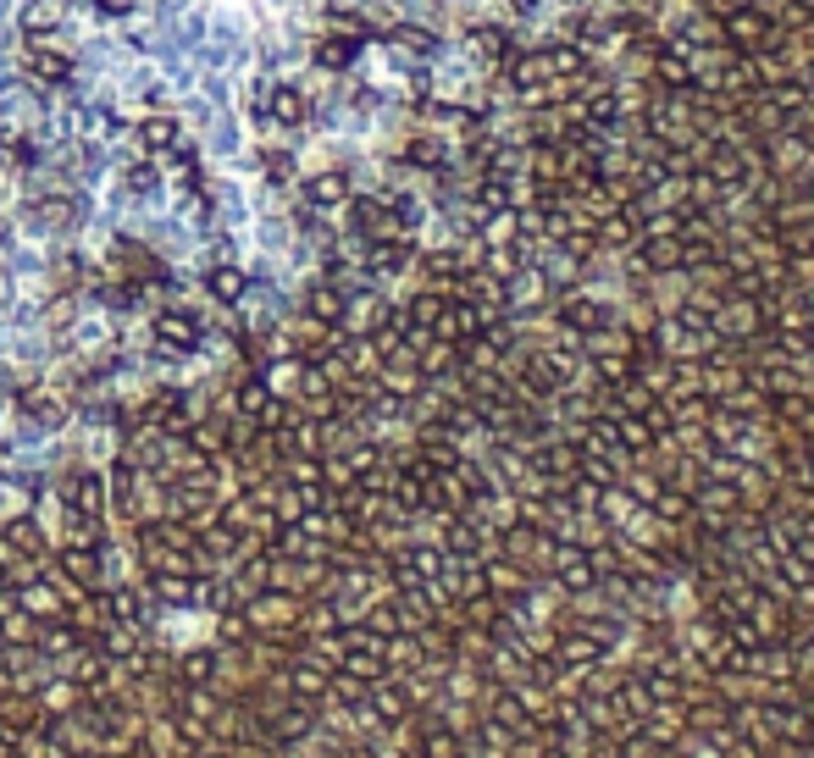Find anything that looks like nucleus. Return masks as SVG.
Returning a JSON list of instances; mask_svg holds the SVG:
<instances>
[{
	"instance_id": "nucleus-4",
	"label": "nucleus",
	"mask_w": 814,
	"mask_h": 758,
	"mask_svg": "<svg viewBox=\"0 0 814 758\" xmlns=\"http://www.w3.org/2000/svg\"><path fill=\"white\" fill-rule=\"evenodd\" d=\"M61 565H67L72 581H84V587H95V581H100V559L89 554V548H67V559H61Z\"/></svg>"
},
{
	"instance_id": "nucleus-1",
	"label": "nucleus",
	"mask_w": 814,
	"mask_h": 758,
	"mask_svg": "<svg viewBox=\"0 0 814 758\" xmlns=\"http://www.w3.org/2000/svg\"><path fill=\"white\" fill-rule=\"evenodd\" d=\"M34 698H39V709H45L50 720H61V714H72L78 703H84V687H78L72 676H56V681H39Z\"/></svg>"
},
{
	"instance_id": "nucleus-3",
	"label": "nucleus",
	"mask_w": 814,
	"mask_h": 758,
	"mask_svg": "<svg viewBox=\"0 0 814 758\" xmlns=\"http://www.w3.org/2000/svg\"><path fill=\"white\" fill-rule=\"evenodd\" d=\"M17 609L34 615V620H61V598H56V587H45V581H34V587L17 598Z\"/></svg>"
},
{
	"instance_id": "nucleus-2",
	"label": "nucleus",
	"mask_w": 814,
	"mask_h": 758,
	"mask_svg": "<svg viewBox=\"0 0 814 758\" xmlns=\"http://www.w3.org/2000/svg\"><path fill=\"white\" fill-rule=\"evenodd\" d=\"M216 670H222V653H211V648H194V653H183V659L172 664V676L189 681V687H211Z\"/></svg>"
}]
</instances>
